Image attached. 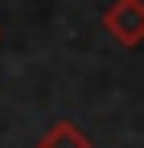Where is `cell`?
<instances>
[{
  "mask_svg": "<svg viewBox=\"0 0 144 148\" xmlns=\"http://www.w3.org/2000/svg\"><path fill=\"white\" fill-rule=\"evenodd\" d=\"M103 29L128 49L144 45V0H115L103 12Z\"/></svg>",
  "mask_w": 144,
  "mask_h": 148,
  "instance_id": "6da1fadb",
  "label": "cell"
},
{
  "mask_svg": "<svg viewBox=\"0 0 144 148\" xmlns=\"http://www.w3.org/2000/svg\"><path fill=\"white\" fill-rule=\"evenodd\" d=\"M37 148H95V144H91V136H86V132H78L74 123H66V119H62V123H53L49 132L41 136Z\"/></svg>",
  "mask_w": 144,
  "mask_h": 148,
  "instance_id": "7a4b0ae2",
  "label": "cell"
}]
</instances>
